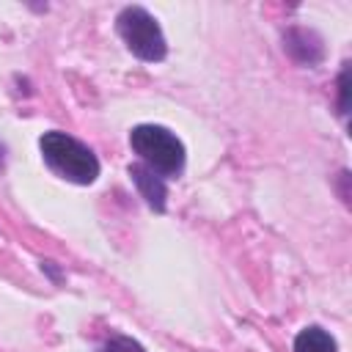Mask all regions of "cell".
I'll return each instance as SVG.
<instances>
[{"label":"cell","mask_w":352,"mask_h":352,"mask_svg":"<svg viewBox=\"0 0 352 352\" xmlns=\"http://www.w3.org/2000/svg\"><path fill=\"white\" fill-rule=\"evenodd\" d=\"M116 30L121 41L126 44V50L146 63H160L168 55V41H165L162 28L157 16H151L143 6L121 8L116 16Z\"/></svg>","instance_id":"3957f363"},{"label":"cell","mask_w":352,"mask_h":352,"mask_svg":"<svg viewBox=\"0 0 352 352\" xmlns=\"http://www.w3.org/2000/svg\"><path fill=\"white\" fill-rule=\"evenodd\" d=\"M3 162H6V148L0 146V170H3Z\"/></svg>","instance_id":"9c48e42d"},{"label":"cell","mask_w":352,"mask_h":352,"mask_svg":"<svg viewBox=\"0 0 352 352\" xmlns=\"http://www.w3.org/2000/svg\"><path fill=\"white\" fill-rule=\"evenodd\" d=\"M294 352H338V344H336V338L327 330L311 324V327H302L297 333Z\"/></svg>","instance_id":"8992f818"},{"label":"cell","mask_w":352,"mask_h":352,"mask_svg":"<svg viewBox=\"0 0 352 352\" xmlns=\"http://www.w3.org/2000/svg\"><path fill=\"white\" fill-rule=\"evenodd\" d=\"M129 146L132 151L140 157V162L146 168H151L154 173H160L162 179L168 176H179L184 170V143L160 124H138L129 132Z\"/></svg>","instance_id":"7a4b0ae2"},{"label":"cell","mask_w":352,"mask_h":352,"mask_svg":"<svg viewBox=\"0 0 352 352\" xmlns=\"http://www.w3.org/2000/svg\"><path fill=\"white\" fill-rule=\"evenodd\" d=\"M41 157L50 165L52 173H58L60 179L72 182V184H94L99 176V160L96 154L77 138H72L69 132L52 129L44 132L38 140Z\"/></svg>","instance_id":"6da1fadb"},{"label":"cell","mask_w":352,"mask_h":352,"mask_svg":"<svg viewBox=\"0 0 352 352\" xmlns=\"http://www.w3.org/2000/svg\"><path fill=\"white\" fill-rule=\"evenodd\" d=\"M99 352H146V346L140 341L129 338V336H113L110 341L102 344Z\"/></svg>","instance_id":"52a82bcc"},{"label":"cell","mask_w":352,"mask_h":352,"mask_svg":"<svg viewBox=\"0 0 352 352\" xmlns=\"http://www.w3.org/2000/svg\"><path fill=\"white\" fill-rule=\"evenodd\" d=\"M129 176L140 192V198L154 209V212H165L168 206V184L160 173H154L151 168H146L143 162H135L129 165Z\"/></svg>","instance_id":"5b68a950"},{"label":"cell","mask_w":352,"mask_h":352,"mask_svg":"<svg viewBox=\"0 0 352 352\" xmlns=\"http://www.w3.org/2000/svg\"><path fill=\"white\" fill-rule=\"evenodd\" d=\"M283 50L300 66H316L324 58V41L311 28H289L283 33Z\"/></svg>","instance_id":"277c9868"},{"label":"cell","mask_w":352,"mask_h":352,"mask_svg":"<svg viewBox=\"0 0 352 352\" xmlns=\"http://www.w3.org/2000/svg\"><path fill=\"white\" fill-rule=\"evenodd\" d=\"M346 94H349V69L344 66L341 69V74H338V110L341 113H346Z\"/></svg>","instance_id":"ba28073f"}]
</instances>
